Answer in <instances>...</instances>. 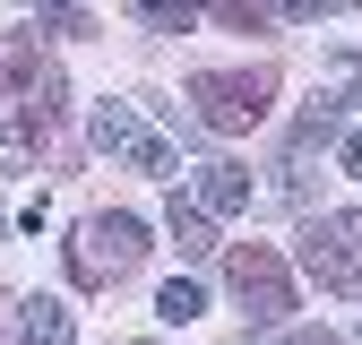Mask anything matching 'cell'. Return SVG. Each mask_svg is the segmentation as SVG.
<instances>
[{"label":"cell","mask_w":362,"mask_h":345,"mask_svg":"<svg viewBox=\"0 0 362 345\" xmlns=\"http://www.w3.org/2000/svg\"><path fill=\"white\" fill-rule=\"evenodd\" d=\"M147 259V225L129 207H104V216H86L78 225V242H69V276L86 285V293H104V285H121L129 268Z\"/></svg>","instance_id":"1"},{"label":"cell","mask_w":362,"mask_h":345,"mask_svg":"<svg viewBox=\"0 0 362 345\" xmlns=\"http://www.w3.org/2000/svg\"><path fill=\"white\" fill-rule=\"evenodd\" d=\"M190 104H199V129H259L267 104H276V69L267 61H250V69H199Z\"/></svg>","instance_id":"2"},{"label":"cell","mask_w":362,"mask_h":345,"mask_svg":"<svg viewBox=\"0 0 362 345\" xmlns=\"http://www.w3.org/2000/svg\"><path fill=\"white\" fill-rule=\"evenodd\" d=\"M302 268L320 276L328 293H354L362 285V207H328L302 225Z\"/></svg>","instance_id":"3"},{"label":"cell","mask_w":362,"mask_h":345,"mask_svg":"<svg viewBox=\"0 0 362 345\" xmlns=\"http://www.w3.org/2000/svg\"><path fill=\"white\" fill-rule=\"evenodd\" d=\"M224 276H233V293H242V311H250L259 328H276V320L293 311V276H285V259L267 250V242H242L233 259H224Z\"/></svg>","instance_id":"4"},{"label":"cell","mask_w":362,"mask_h":345,"mask_svg":"<svg viewBox=\"0 0 362 345\" xmlns=\"http://www.w3.org/2000/svg\"><path fill=\"white\" fill-rule=\"evenodd\" d=\"M95 147L129 172H173V139H156L139 104H95Z\"/></svg>","instance_id":"5"},{"label":"cell","mask_w":362,"mask_h":345,"mask_svg":"<svg viewBox=\"0 0 362 345\" xmlns=\"http://www.w3.org/2000/svg\"><path fill=\"white\" fill-rule=\"evenodd\" d=\"M9 320H18V345H69V302H52V293L9 302Z\"/></svg>","instance_id":"6"},{"label":"cell","mask_w":362,"mask_h":345,"mask_svg":"<svg viewBox=\"0 0 362 345\" xmlns=\"http://www.w3.org/2000/svg\"><path fill=\"white\" fill-rule=\"evenodd\" d=\"M43 69H52L43 61V35H0V95H26Z\"/></svg>","instance_id":"7"},{"label":"cell","mask_w":362,"mask_h":345,"mask_svg":"<svg viewBox=\"0 0 362 345\" xmlns=\"http://www.w3.org/2000/svg\"><path fill=\"white\" fill-rule=\"evenodd\" d=\"M164 233L181 242V259H207V250H216V225H207V207H199V199H181V190H173V207H164Z\"/></svg>","instance_id":"8"},{"label":"cell","mask_w":362,"mask_h":345,"mask_svg":"<svg viewBox=\"0 0 362 345\" xmlns=\"http://www.w3.org/2000/svg\"><path fill=\"white\" fill-rule=\"evenodd\" d=\"M199 207H207V216L250 207V172H242V164H207V172H199Z\"/></svg>","instance_id":"9"},{"label":"cell","mask_w":362,"mask_h":345,"mask_svg":"<svg viewBox=\"0 0 362 345\" xmlns=\"http://www.w3.org/2000/svg\"><path fill=\"white\" fill-rule=\"evenodd\" d=\"M337 121H345V104H337V95H320V104H310V112L293 121V156H310V147H328V139H337Z\"/></svg>","instance_id":"10"},{"label":"cell","mask_w":362,"mask_h":345,"mask_svg":"<svg viewBox=\"0 0 362 345\" xmlns=\"http://www.w3.org/2000/svg\"><path fill=\"white\" fill-rule=\"evenodd\" d=\"M129 9H139V18H147L156 35H181V26H190V18L207 9V0H129Z\"/></svg>","instance_id":"11"},{"label":"cell","mask_w":362,"mask_h":345,"mask_svg":"<svg viewBox=\"0 0 362 345\" xmlns=\"http://www.w3.org/2000/svg\"><path fill=\"white\" fill-rule=\"evenodd\" d=\"M199 311H207V293H199L190 276H173V285L156 293V320H173V328H181V320H199Z\"/></svg>","instance_id":"12"},{"label":"cell","mask_w":362,"mask_h":345,"mask_svg":"<svg viewBox=\"0 0 362 345\" xmlns=\"http://www.w3.org/2000/svg\"><path fill=\"white\" fill-rule=\"evenodd\" d=\"M207 9H216L224 26H267V18H276V0H207Z\"/></svg>","instance_id":"13"},{"label":"cell","mask_w":362,"mask_h":345,"mask_svg":"<svg viewBox=\"0 0 362 345\" xmlns=\"http://www.w3.org/2000/svg\"><path fill=\"white\" fill-rule=\"evenodd\" d=\"M362 9V0H276V18H345Z\"/></svg>","instance_id":"14"},{"label":"cell","mask_w":362,"mask_h":345,"mask_svg":"<svg viewBox=\"0 0 362 345\" xmlns=\"http://www.w3.org/2000/svg\"><path fill=\"white\" fill-rule=\"evenodd\" d=\"M285 345H337V328H285Z\"/></svg>","instance_id":"15"},{"label":"cell","mask_w":362,"mask_h":345,"mask_svg":"<svg viewBox=\"0 0 362 345\" xmlns=\"http://www.w3.org/2000/svg\"><path fill=\"white\" fill-rule=\"evenodd\" d=\"M345 172H354V182H362V129H354V139H345Z\"/></svg>","instance_id":"16"}]
</instances>
